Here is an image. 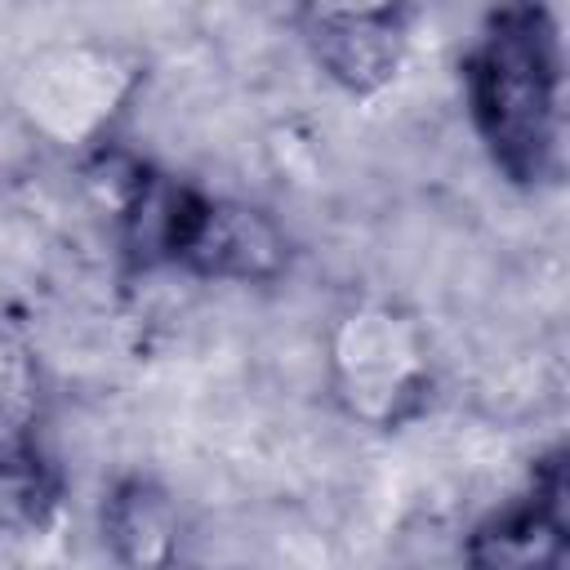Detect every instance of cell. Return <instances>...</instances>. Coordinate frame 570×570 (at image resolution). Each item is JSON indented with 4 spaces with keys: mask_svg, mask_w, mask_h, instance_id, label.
<instances>
[{
    "mask_svg": "<svg viewBox=\"0 0 570 570\" xmlns=\"http://www.w3.org/2000/svg\"><path fill=\"white\" fill-rule=\"evenodd\" d=\"M561 490V463H552L543 485L481 517L463 539V570H566Z\"/></svg>",
    "mask_w": 570,
    "mask_h": 570,
    "instance_id": "obj_6",
    "label": "cell"
},
{
    "mask_svg": "<svg viewBox=\"0 0 570 570\" xmlns=\"http://www.w3.org/2000/svg\"><path fill=\"white\" fill-rule=\"evenodd\" d=\"M294 27L321 76L352 98L387 89L410 49V9L401 4H307Z\"/></svg>",
    "mask_w": 570,
    "mask_h": 570,
    "instance_id": "obj_4",
    "label": "cell"
},
{
    "mask_svg": "<svg viewBox=\"0 0 570 570\" xmlns=\"http://www.w3.org/2000/svg\"><path fill=\"white\" fill-rule=\"evenodd\" d=\"M102 539L120 570H178V499L151 476H120L102 499Z\"/></svg>",
    "mask_w": 570,
    "mask_h": 570,
    "instance_id": "obj_7",
    "label": "cell"
},
{
    "mask_svg": "<svg viewBox=\"0 0 570 570\" xmlns=\"http://www.w3.org/2000/svg\"><path fill=\"white\" fill-rule=\"evenodd\" d=\"M49 423L45 370L22 334L0 325V485L36 481Z\"/></svg>",
    "mask_w": 570,
    "mask_h": 570,
    "instance_id": "obj_8",
    "label": "cell"
},
{
    "mask_svg": "<svg viewBox=\"0 0 570 570\" xmlns=\"http://www.w3.org/2000/svg\"><path fill=\"white\" fill-rule=\"evenodd\" d=\"M476 138L512 183L548 178L561 147V49L543 9H499L463 58Z\"/></svg>",
    "mask_w": 570,
    "mask_h": 570,
    "instance_id": "obj_1",
    "label": "cell"
},
{
    "mask_svg": "<svg viewBox=\"0 0 570 570\" xmlns=\"http://www.w3.org/2000/svg\"><path fill=\"white\" fill-rule=\"evenodd\" d=\"M134 94V71L107 45H49L18 85L27 125L49 142H94Z\"/></svg>",
    "mask_w": 570,
    "mask_h": 570,
    "instance_id": "obj_3",
    "label": "cell"
},
{
    "mask_svg": "<svg viewBox=\"0 0 570 570\" xmlns=\"http://www.w3.org/2000/svg\"><path fill=\"white\" fill-rule=\"evenodd\" d=\"M325 374L338 405L370 428H396L428 405L432 352L414 312L370 298L347 307L325 338Z\"/></svg>",
    "mask_w": 570,
    "mask_h": 570,
    "instance_id": "obj_2",
    "label": "cell"
},
{
    "mask_svg": "<svg viewBox=\"0 0 570 570\" xmlns=\"http://www.w3.org/2000/svg\"><path fill=\"white\" fill-rule=\"evenodd\" d=\"M178 272L218 285H276L289 272V236L263 205L209 196Z\"/></svg>",
    "mask_w": 570,
    "mask_h": 570,
    "instance_id": "obj_5",
    "label": "cell"
}]
</instances>
